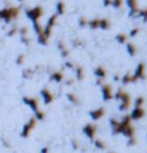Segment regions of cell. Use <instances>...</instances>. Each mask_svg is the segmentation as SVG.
I'll use <instances>...</instances> for the list:
<instances>
[{
  "mask_svg": "<svg viewBox=\"0 0 147 153\" xmlns=\"http://www.w3.org/2000/svg\"><path fill=\"white\" fill-rule=\"evenodd\" d=\"M56 22H57V16H56V14H53V16L49 17L46 26H43V32L37 36L39 45L46 46L47 43H49V39H50V36H52V32H53V27H54V25H56Z\"/></svg>",
  "mask_w": 147,
  "mask_h": 153,
  "instance_id": "6da1fadb",
  "label": "cell"
},
{
  "mask_svg": "<svg viewBox=\"0 0 147 153\" xmlns=\"http://www.w3.org/2000/svg\"><path fill=\"white\" fill-rule=\"evenodd\" d=\"M20 14V9L19 7H4L0 10V20H3L4 23H10L12 20H14L17 16Z\"/></svg>",
  "mask_w": 147,
  "mask_h": 153,
  "instance_id": "7a4b0ae2",
  "label": "cell"
},
{
  "mask_svg": "<svg viewBox=\"0 0 147 153\" xmlns=\"http://www.w3.org/2000/svg\"><path fill=\"white\" fill-rule=\"evenodd\" d=\"M24 13L29 19L32 20L33 23H39V19H40L43 13H44V10H43V7L41 6H36V7H27L26 10H24Z\"/></svg>",
  "mask_w": 147,
  "mask_h": 153,
  "instance_id": "3957f363",
  "label": "cell"
},
{
  "mask_svg": "<svg viewBox=\"0 0 147 153\" xmlns=\"http://www.w3.org/2000/svg\"><path fill=\"white\" fill-rule=\"evenodd\" d=\"M36 123H37V120L34 119V117H30V119L24 123V126H23V129H21V133H20V136L23 137V139H26V137H29V136H30L32 130L36 127Z\"/></svg>",
  "mask_w": 147,
  "mask_h": 153,
  "instance_id": "277c9868",
  "label": "cell"
},
{
  "mask_svg": "<svg viewBox=\"0 0 147 153\" xmlns=\"http://www.w3.org/2000/svg\"><path fill=\"white\" fill-rule=\"evenodd\" d=\"M133 79H134V83L139 82V80L146 79V65L143 62L137 65V67H136V70H134V73H133Z\"/></svg>",
  "mask_w": 147,
  "mask_h": 153,
  "instance_id": "5b68a950",
  "label": "cell"
},
{
  "mask_svg": "<svg viewBox=\"0 0 147 153\" xmlns=\"http://www.w3.org/2000/svg\"><path fill=\"white\" fill-rule=\"evenodd\" d=\"M96 133H97V126L94 123H87V125L83 126V134L86 136L87 139L93 140L96 137Z\"/></svg>",
  "mask_w": 147,
  "mask_h": 153,
  "instance_id": "8992f818",
  "label": "cell"
},
{
  "mask_svg": "<svg viewBox=\"0 0 147 153\" xmlns=\"http://www.w3.org/2000/svg\"><path fill=\"white\" fill-rule=\"evenodd\" d=\"M101 96H103V100H106V102L113 99L114 92H113V86H112L110 83L101 85Z\"/></svg>",
  "mask_w": 147,
  "mask_h": 153,
  "instance_id": "52a82bcc",
  "label": "cell"
},
{
  "mask_svg": "<svg viewBox=\"0 0 147 153\" xmlns=\"http://www.w3.org/2000/svg\"><path fill=\"white\" fill-rule=\"evenodd\" d=\"M126 4L129 7V17H137V13H139V1L137 0H126Z\"/></svg>",
  "mask_w": 147,
  "mask_h": 153,
  "instance_id": "ba28073f",
  "label": "cell"
},
{
  "mask_svg": "<svg viewBox=\"0 0 147 153\" xmlns=\"http://www.w3.org/2000/svg\"><path fill=\"white\" fill-rule=\"evenodd\" d=\"M23 103L26 105L27 107H30L33 112L36 110H39V100L36 99V97H30V96H24L23 97Z\"/></svg>",
  "mask_w": 147,
  "mask_h": 153,
  "instance_id": "9c48e42d",
  "label": "cell"
},
{
  "mask_svg": "<svg viewBox=\"0 0 147 153\" xmlns=\"http://www.w3.org/2000/svg\"><path fill=\"white\" fill-rule=\"evenodd\" d=\"M129 116H130L131 120H140L146 116V110H144V107H133L131 113L129 114Z\"/></svg>",
  "mask_w": 147,
  "mask_h": 153,
  "instance_id": "30bf717a",
  "label": "cell"
},
{
  "mask_svg": "<svg viewBox=\"0 0 147 153\" xmlns=\"http://www.w3.org/2000/svg\"><path fill=\"white\" fill-rule=\"evenodd\" d=\"M40 96H41V100H43V103H44V105H50V103L54 100L53 93H52L49 89H46V87L40 90Z\"/></svg>",
  "mask_w": 147,
  "mask_h": 153,
  "instance_id": "8fae6325",
  "label": "cell"
},
{
  "mask_svg": "<svg viewBox=\"0 0 147 153\" xmlns=\"http://www.w3.org/2000/svg\"><path fill=\"white\" fill-rule=\"evenodd\" d=\"M113 99H116L119 103H121V102H127V100H131V97H130V94L127 93V92H124L123 89H119L116 93H114V96H113Z\"/></svg>",
  "mask_w": 147,
  "mask_h": 153,
  "instance_id": "7c38bea8",
  "label": "cell"
},
{
  "mask_svg": "<svg viewBox=\"0 0 147 153\" xmlns=\"http://www.w3.org/2000/svg\"><path fill=\"white\" fill-rule=\"evenodd\" d=\"M104 109L103 107H97V109H93V110H90L89 112V116H90V119L94 120V122H97V120H100L103 116H104Z\"/></svg>",
  "mask_w": 147,
  "mask_h": 153,
  "instance_id": "4fadbf2b",
  "label": "cell"
},
{
  "mask_svg": "<svg viewBox=\"0 0 147 153\" xmlns=\"http://www.w3.org/2000/svg\"><path fill=\"white\" fill-rule=\"evenodd\" d=\"M50 82H54V83H61L63 80H64V76H63V73H61L60 70H56V72H53V73L50 74Z\"/></svg>",
  "mask_w": 147,
  "mask_h": 153,
  "instance_id": "5bb4252c",
  "label": "cell"
},
{
  "mask_svg": "<svg viewBox=\"0 0 147 153\" xmlns=\"http://www.w3.org/2000/svg\"><path fill=\"white\" fill-rule=\"evenodd\" d=\"M94 76L97 77V79H100V80H104L106 79V76H107V72H106V69L103 66H97L96 69H94Z\"/></svg>",
  "mask_w": 147,
  "mask_h": 153,
  "instance_id": "9a60e30c",
  "label": "cell"
},
{
  "mask_svg": "<svg viewBox=\"0 0 147 153\" xmlns=\"http://www.w3.org/2000/svg\"><path fill=\"white\" fill-rule=\"evenodd\" d=\"M66 13V4H64V1L63 0H59L57 3H56V16H63V14Z\"/></svg>",
  "mask_w": 147,
  "mask_h": 153,
  "instance_id": "2e32d148",
  "label": "cell"
},
{
  "mask_svg": "<svg viewBox=\"0 0 147 153\" xmlns=\"http://www.w3.org/2000/svg\"><path fill=\"white\" fill-rule=\"evenodd\" d=\"M110 27H112V23H110V20L106 19V17L100 19V22H99V29H101V30H109Z\"/></svg>",
  "mask_w": 147,
  "mask_h": 153,
  "instance_id": "e0dca14e",
  "label": "cell"
},
{
  "mask_svg": "<svg viewBox=\"0 0 147 153\" xmlns=\"http://www.w3.org/2000/svg\"><path fill=\"white\" fill-rule=\"evenodd\" d=\"M57 47H59V50H60L61 57H69L70 52H69V49L64 46V43H63V42H59V43H57Z\"/></svg>",
  "mask_w": 147,
  "mask_h": 153,
  "instance_id": "ac0fdd59",
  "label": "cell"
},
{
  "mask_svg": "<svg viewBox=\"0 0 147 153\" xmlns=\"http://www.w3.org/2000/svg\"><path fill=\"white\" fill-rule=\"evenodd\" d=\"M126 49H127V53L130 54L131 57H134V56L137 54V47H136V45H134V43H129V42H127V43H126Z\"/></svg>",
  "mask_w": 147,
  "mask_h": 153,
  "instance_id": "d6986e66",
  "label": "cell"
},
{
  "mask_svg": "<svg viewBox=\"0 0 147 153\" xmlns=\"http://www.w3.org/2000/svg\"><path fill=\"white\" fill-rule=\"evenodd\" d=\"M74 73H76V80H83L84 79V69L81 66L74 67Z\"/></svg>",
  "mask_w": 147,
  "mask_h": 153,
  "instance_id": "ffe728a7",
  "label": "cell"
},
{
  "mask_svg": "<svg viewBox=\"0 0 147 153\" xmlns=\"http://www.w3.org/2000/svg\"><path fill=\"white\" fill-rule=\"evenodd\" d=\"M121 83L123 85H130V83H134L133 79V73H126L121 76Z\"/></svg>",
  "mask_w": 147,
  "mask_h": 153,
  "instance_id": "44dd1931",
  "label": "cell"
},
{
  "mask_svg": "<svg viewBox=\"0 0 147 153\" xmlns=\"http://www.w3.org/2000/svg\"><path fill=\"white\" fill-rule=\"evenodd\" d=\"M127 39H129V36H127L126 33H117L116 34V42H117L119 45H126Z\"/></svg>",
  "mask_w": 147,
  "mask_h": 153,
  "instance_id": "7402d4cb",
  "label": "cell"
},
{
  "mask_svg": "<svg viewBox=\"0 0 147 153\" xmlns=\"http://www.w3.org/2000/svg\"><path fill=\"white\" fill-rule=\"evenodd\" d=\"M99 22H100V19H90L87 22V27L96 30V29H99Z\"/></svg>",
  "mask_w": 147,
  "mask_h": 153,
  "instance_id": "603a6c76",
  "label": "cell"
},
{
  "mask_svg": "<svg viewBox=\"0 0 147 153\" xmlns=\"http://www.w3.org/2000/svg\"><path fill=\"white\" fill-rule=\"evenodd\" d=\"M66 97H67V100H69L70 103H73V105H79V97H77L74 93H72V92H70V93L66 94Z\"/></svg>",
  "mask_w": 147,
  "mask_h": 153,
  "instance_id": "cb8c5ba5",
  "label": "cell"
},
{
  "mask_svg": "<svg viewBox=\"0 0 147 153\" xmlns=\"http://www.w3.org/2000/svg\"><path fill=\"white\" fill-rule=\"evenodd\" d=\"M130 106H131V100H127V102H121L119 105V109H120V112H126L130 109Z\"/></svg>",
  "mask_w": 147,
  "mask_h": 153,
  "instance_id": "d4e9b609",
  "label": "cell"
},
{
  "mask_svg": "<svg viewBox=\"0 0 147 153\" xmlns=\"http://www.w3.org/2000/svg\"><path fill=\"white\" fill-rule=\"evenodd\" d=\"M44 117H46V113H44L43 110H40V109H39V110H36V112H34V119L37 120V122L44 120Z\"/></svg>",
  "mask_w": 147,
  "mask_h": 153,
  "instance_id": "484cf974",
  "label": "cell"
},
{
  "mask_svg": "<svg viewBox=\"0 0 147 153\" xmlns=\"http://www.w3.org/2000/svg\"><path fill=\"white\" fill-rule=\"evenodd\" d=\"M94 146L97 147L99 150H104V149H106V143H104L101 139H96L94 140Z\"/></svg>",
  "mask_w": 147,
  "mask_h": 153,
  "instance_id": "4316f807",
  "label": "cell"
},
{
  "mask_svg": "<svg viewBox=\"0 0 147 153\" xmlns=\"http://www.w3.org/2000/svg\"><path fill=\"white\" fill-rule=\"evenodd\" d=\"M137 16H139V17H141L144 23H147V9H139V13H137Z\"/></svg>",
  "mask_w": 147,
  "mask_h": 153,
  "instance_id": "83f0119b",
  "label": "cell"
},
{
  "mask_svg": "<svg viewBox=\"0 0 147 153\" xmlns=\"http://www.w3.org/2000/svg\"><path fill=\"white\" fill-rule=\"evenodd\" d=\"M143 105H144V97H143V96L136 97V100H134V107H143Z\"/></svg>",
  "mask_w": 147,
  "mask_h": 153,
  "instance_id": "f1b7e54d",
  "label": "cell"
},
{
  "mask_svg": "<svg viewBox=\"0 0 147 153\" xmlns=\"http://www.w3.org/2000/svg\"><path fill=\"white\" fill-rule=\"evenodd\" d=\"M33 30H34V33L39 36V34L43 32V26H41L40 23H33Z\"/></svg>",
  "mask_w": 147,
  "mask_h": 153,
  "instance_id": "f546056e",
  "label": "cell"
},
{
  "mask_svg": "<svg viewBox=\"0 0 147 153\" xmlns=\"http://www.w3.org/2000/svg\"><path fill=\"white\" fill-rule=\"evenodd\" d=\"M21 76H23L24 79H30V77L33 76V70H32V69H24V70H23V74H21Z\"/></svg>",
  "mask_w": 147,
  "mask_h": 153,
  "instance_id": "4dcf8cb0",
  "label": "cell"
},
{
  "mask_svg": "<svg viewBox=\"0 0 147 153\" xmlns=\"http://www.w3.org/2000/svg\"><path fill=\"white\" fill-rule=\"evenodd\" d=\"M110 6H113L114 9H120L123 6V0H112V4Z\"/></svg>",
  "mask_w": 147,
  "mask_h": 153,
  "instance_id": "1f68e13d",
  "label": "cell"
},
{
  "mask_svg": "<svg viewBox=\"0 0 147 153\" xmlns=\"http://www.w3.org/2000/svg\"><path fill=\"white\" fill-rule=\"evenodd\" d=\"M16 33H19V26H13V27H12V29L7 32V36H9V37H12V36H14Z\"/></svg>",
  "mask_w": 147,
  "mask_h": 153,
  "instance_id": "d6a6232c",
  "label": "cell"
},
{
  "mask_svg": "<svg viewBox=\"0 0 147 153\" xmlns=\"http://www.w3.org/2000/svg\"><path fill=\"white\" fill-rule=\"evenodd\" d=\"M87 22H89V20H87L84 16H81V17H79V26L80 27H87Z\"/></svg>",
  "mask_w": 147,
  "mask_h": 153,
  "instance_id": "836d02e7",
  "label": "cell"
},
{
  "mask_svg": "<svg viewBox=\"0 0 147 153\" xmlns=\"http://www.w3.org/2000/svg\"><path fill=\"white\" fill-rule=\"evenodd\" d=\"M139 32H140V30H139L137 27H133V29L130 30V33L127 34V36H130V37H136V36L139 34Z\"/></svg>",
  "mask_w": 147,
  "mask_h": 153,
  "instance_id": "e575fe53",
  "label": "cell"
},
{
  "mask_svg": "<svg viewBox=\"0 0 147 153\" xmlns=\"http://www.w3.org/2000/svg\"><path fill=\"white\" fill-rule=\"evenodd\" d=\"M23 63H24V54H19V56H17V59H16V65L21 66Z\"/></svg>",
  "mask_w": 147,
  "mask_h": 153,
  "instance_id": "d590c367",
  "label": "cell"
},
{
  "mask_svg": "<svg viewBox=\"0 0 147 153\" xmlns=\"http://www.w3.org/2000/svg\"><path fill=\"white\" fill-rule=\"evenodd\" d=\"M19 34H20V37L21 36H27V27L26 26L19 27Z\"/></svg>",
  "mask_w": 147,
  "mask_h": 153,
  "instance_id": "8d00e7d4",
  "label": "cell"
},
{
  "mask_svg": "<svg viewBox=\"0 0 147 153\" xmlns=\"http://www.w3.org/2000/svg\"><path fill=\"white\" fill-rule=\"evenodd\" d=\"M20 39H21V43H23V45H26V46L29 45V43H30V39H29V36H21Z\"/></svg>",
  "mask_w": 147,
  "mask_h": 153,
  "instance_id": "74e56055",
  "label": "cell"
},
{
  "mask_svg": "<svg viewBox=\"0 0 147 153\" xmlns=\"http://www.w3.org/2000/svg\"><path fill=\"white\" fill-rule=\"evenodd\" d=\"M72 146H73L74 150H77V149L80 147V143H79V140H72Z\"/></svg>",
  "mask_w": 147,
  "mask_h": 153,
  "instance_id": "f35d334b",
  "label": "cell"
},
{
  "mask_svg": "<svg viewBox=\"0 0 147 153\" xmlns=\"http://www.w3.org/2000/svg\"><path fill=\"white\" fill-rule=\"evenodd\" d=\"M137 143V140H136V137H131V139H127V145L129 146H134Z\"/></svg>",
  "mask_w": 147,
  "mask_h": 153,
  "instance_id": "ab89813d",
  "label": "cell"
},
{
  "mask_svg": "<svg viewBox=\"0 0 147 153\" xmlns=\"http://www.w3.org/2000/svg\"><path fill=\"white\" fill-rule=\"evenodd\" d=\"M64 67H66V69H74V65L72 62H66V63H64Z\"/></svg>",
  "mask_w": 147,
  "mask_h": 153,
  "instance_id": "60d3db41",
  "label": "cell"
},
{
  "mask_svg": "<svg viewBox=\"0 0 147 153\" xmlns=\"http://www.w3.org/2000/svg\"><path fill=\"white\" fill-rule=\"evenodd\" d=\"M73 46H74V47L81 46V42H80V40H77V39H74V40H73Z\"/></svg>",
  "mask_w": 147,
  "mask_h": 153,
  "instance_id": "b9f144b4",
  "label": "cell"
},
{
  "mask_svg": "<svg viewBox=\"0 0 147 153\" xmlns=\"http://www.w3.org/2000/svg\"><path fill=\"white\" fill-rule=\"evenodd\" d=\"M112 4V0H103V6H110Z\"/></svg>",
  "mask_w": 147,
  "mask_h": 153,
  "instance_id": "7bdbcfd3",
  "label": "cell"
},
{
  "mask_svg": "<svg viewBox=\"0 0 147 153\" xmlns=\"http://www.w3.org/2000/svg\"><path fill=\"white\" fill-rule=\"evenodd\" d=\"M40 153H49V147L44 146V147H43V149L40 150Z\"/></svg>",
  "mask_w": 147,
  "mask_h": 153,
  "instance_id": "ee69618b",
  "label": "cell"
},
{
  "mask_svg": "<svg viewBox=\"0 0 147 153\" xmlns=\"http://www.w3.org/2000/svg\"><path fill=\"white\" fill-rule=\"evenodd\" d=\"M17 1H24V0H17Z\"/></svg>",
  "mask_w": 147,
  "mask_h": 153,
  "instance_id": "f6af8a7d",
  "label": "cell"
},
{
  "mask_svg": "<svg viewBox=\"0 0 147 153\" xmlns=\"http://www.w3.org/2000/svg\"><path fill=\"white\" fill-rule=\"evenodd\" d=\"M109 153H116V152H109Z\"/></svg>",
  "mask_w": 147,
  "mask_h": 153,
  "instance_id": "bcb514c9",
  "label": "cell"
}]
</instances>
